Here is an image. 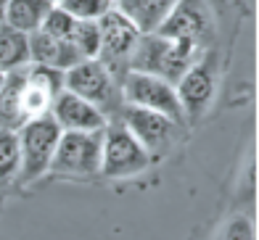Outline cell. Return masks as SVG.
<instances>
[{
	"instance_id": "6da1fadb",
	"label": "cell",
	"mask_w": 259,
	"mask_h": 240,
	"mask_svg": "<svg viewBox=\"0 0 259 240\" xmlns=\"http://www.w3.org/2000/svg\"><path fill=\"white\" fill-rule=\"evenodd\" d=\"M198 56H201V45L193 40H172L161 37L159 32H143L130 58V69L148 71L178 85V79Z\"/></svg>"
},
{
	"instance_id": "7a4b0ae2",
	"label": "cell",
	"mask_w": 259,
	"mask_h": 240,
	"mask_svg": "<svg viewBox=\"0 0 259 240\" xmlns=\"http://www.w3.org/2000/svg\"><path fill=\"white\" fill-rule=\"evenodd\" d=\"M19 137V185H29L34 179H40L48 174L53 153L61 137V127L56 124V119L51 114L32 116L16 129Z\"/></svg>"
},
{
	"instance_id": "3957f363",
	"label": "cell",
	"mask_w": 259,
	"mask_h": 240,
	"mask_svg": "<svg viewBox=\"0 0 259 240\" xmlns=\"http://www.w3.org/2000/svg\"><path fill=\"white\" fill-rule=\"evenodd\" d=\"M151 153L140 146L138 137L130 132L122 119L119 122H106L103 140H101V169L98 174L109 179H124L146 172L151 166Z\"/></svg>"
},
{
	"instance_id": "277c9868",
	"label": "cell",
	"mask_w": 259,
	"mask_h": 240,
	"mask_svg": "<svg viewBox=\"0 0 259 240\" xmlns=\"http://www.w3.org/2000/svg\"><path fill=\"white\" fill-rule=\"evenodd\" d=\"M64 87L82 95L85 101L96 103L98 109L111 119L114 114L122 111V87L109 69H106L98 58H82L72 69L64 71Z\"/></svg>"
},
{
	"instance_id": "5b68a950",
	"label": "cell",
	"mask_w": 259,
	"mask_h": 240,
	"mask_svg": "<svg viewBox=\"0 0 259 240\" xmlns=\"http://www.w3.org/2000/svg\"><path fill=\"white\" fill-rule=\"evenodd\" d=\"M98 32H101V45H98V61L122 82V77L130 71V58L140 40V32L119 8H109L98 19Z\"/></svg>"
},
{
	"instance_id": "8992f818",
	"label": "cell",
	"mask_w": 259,
	"mask_h": 240,
	"mask_svg": "<svg viewBox=\"0 0 259 240\" xmlns=\"http://www.w3.org/2000/svg\"><path fill=\"white\" fill-rule=\"evenodd\" d=\"M119 87H122V101L127 106H140V109L159 111L164 116L175 119L178 124L185 122V111H183L180 95H178V87H175L172 82L161 79L156 74H148V71L130 69L127 74L122 77Z\"/></svg>"
},
{
	"instance_id": "52a82bcc",
	"label": "cell",
	"mask_w": 259,
	"mask_h": 240,
	"mask_svg": "<svg viewBox=\"0 0 259 240\" xmlns=\"http://www.w3.org/2000/svg\"><path fill=\"white\" fill-rule=\"evenodd\" d=\"M101 140H103V129H96V132L61 129V137H58V146H56L48 172L64 174V177L98 174V169H101Z\"/></svg>"
},
{
	"instance_id": "ba28073f",
	"label": "cell",
	"mask_w": 259,
	"mask_h": 240,
	"mask_svg": "<svg viewBox=\"0 0 259 240\" xmlns=\"http://www.w3.org/2000/svg\"><path fill=\"white\" fill-rule=\"evenodd\" d=\"M122 124L133 132V135L138 137V142L143 146L151 159H159V156H164L169 148L175 137H178V132L183 124H178L175 119L164 116L159 111H151V109H140V106H122Z\"/></svg>"
},
{
	"instance_id": "9c48e42d",
	"label": "cell",
	"mask_w": 259,
	"mask_h": 240,
	"mask_svg": "<svg viewBox=\"0 0 259 240\" xmlns=\"http://www.w3.org/2000/svg\"><path fill=\"white\" fill-rule=\"evenodd\" d=\"M48 114L56 119V124L61 129H77V132H96V129H103L106 122H109L96 103L85 101L82 95L66 87L56 92Z\"/></svg>"
},
{
	"instance_id": "30bf717a",
	"label": "cell",
	"mask_w": 259,
	"mask_h": 240,
	"mask_svg": "<svg viewBox=\"0 0 259 240\" xmlns=\"http://www.w3.org/2000/svg\"><path fill=\"white\" fill-rule=\"evenodd\" d=\"M209 27V11L204 0H178L175 8L167 14L159 24V34L161 37H172V40H193L201 45V37Z\"/></svg>"
},
{
	"instance_id": "8fae6325",
	"label": "cell",
	"mask_w": 259,
	"mask_h": 240,
	"mask_svg": "<svg viewBox=\"0 0 259 240\" xmlns=\"http://www.w3.org/2000/svg\"><path fill=\"white\" fill-rule=\"evenodd\" d=\"M178 95L183 103L185 116L191 114L196 116L201 109H206V103L211 101V92H214V74H211L209 61H204L201 56L188 66V71L178 79Z\"/></svg>"
},
{
	"instance_id": "7c38bea8",
	"label": "cell",
	"mask_w": 259,
	"mask_h": 240,
	"mask_svg": "<svg viewBox=\"0 0 259 240\" xmlns=\"http://www.w3.org/2000/svg\"><path fill=\"white\" fill-rule=\"evenodd\" d=\"M77 61H82V58L69 40L53 37V34L42 29L29 32V64H42V66H53L58 71H66Z\"/></svg>"
},
{
	"instance_id": "4fadbf2b",
	"label": "cell",
	"mask_w": 259,
	"mask_h": 240,
	"mask_svg": "<svg viewBox=\"0 0 259 240\" xmlns=\"http://www.w3.org/2000/svg\"><path fill=\"white\" fill-rule=\"evenodd\" d=\"M27 66L16 69V71H6V79L0 85V127L3 129H19L27 122V114H24Z\"/></svg>"
},
{
	"instance_id": "5bb4252c",
	"label": "cell",
	"mask_w": 259,
	"mask_h": 240,
	"mask_svg": "<svg viewBox=\"0 0 259 240\" xmlns=\"http://www.w3.org/2000/svg\"><path fill=\"white\" fill-rule=\"evenodd\" d=\"M178 0H114V6L135 24L140 32H156Z\"/></svg>"
},
{
	"instance_id": "9a60e30c",
	"label": "cell",
	"mask_w": 259,
	"mask_h": 240,
	"mask_svg": "<svg viewBox=\"0 0 259 240\" xmlns=\"http://www.w3.org/2000/svg\"><path fill=\"white\" fill-rule=\"evenodd\" d=\"M51 6H53V0H8L3 24L29 34L34 29H40V24H42L45 14L51 11Z\"/></svg>"
},
{
	"instance_id": "2e32d148",
	"label": "cell",
	"mask_w": 259,
	"mask_h": 240,
	"mask_svg": "<svg viewBox=\"0 0 259 240\" xmlns=\"http://www.w3.org/2000/svg\"><path fill=\"white\" fill-rule=\"evenodd\" d=\"M29 64V34L0 24V69L16 71Z\"/></svg>"
},
{
	"instance_id": "e0dca14e",
	"label": "cell",
	"mask_w": 259,
	"mask_h": 240,
	"mask_svg": "<svg viewBox=\"0 0 259 240\" xmlns=\"http://www.w3.org/2000/svg\"><path fill=\"white\" fill-rule=\"evenodd\" d=\"M19 137L16 129L0 127V190L11 187L19 179Z\"/></svg>"
},
{
	"instance_id": "ac0fdd59",
	"label": "cell",
	"mask_w": 259,
	"mask_h": 240,
	"mask_svg": "<svg viewBox=\"0 0 259 240\" xmlns=\"http://www.w3.org/2000/svg\"><path fill=\"white\" fill-rule=\"evenodd\" d=\"M69 42L74 45V51L79 58H96L98 56V45H101V32H98V21H79L74 19V27L69 32Z\"/></svg>"
},
{
	"instance_id": "d6986e66",
	"label": "cell",
	"mask_w": 259,
	"mask_h": 240,
	"mask_svg": "<svg viewBox=\"0 0 259 240\" xmlns=\"http://www.w3.org/2000/svg\"><path fill=\"white\" fill-rule=\"evenodd\" d=\"M56 3L79 21H98L106 11L114 8V0H56Z\"/></svg>"
},
{
	"instance_id": "ffe728a7",
	"label": "cell",
	"mask_w": 259,
	"mask_h": 240,
	"mask_svg": "<svg viewBox=\"0 0 259 240\" xmlns=\"http://www.w3.org/2000/svg\"><path fill=\"white\" fill-rule=\"evenodd\" d=\"M72 27H74V16H69L58 3L51 6V11L45 14V19H42V24H40V29H42V32L53 34V37H61V40L69 37Z\"/></svg>"
},
{
	"instance_id": "44dd1931",
	"label": "cell",
	"mask_w": 259,
	"mask_h": 240,
	"mask_svg": "<svg viewBox=\"0 0 259 240\" xmlns=\"http://www.w3.org/2000/svg\"><path fill=\"white\" fill-rule=\"evenodd\" d=\"M225 237H238V240H251L254 237V227L246 222V219H235V222H230L228 227H225V232H222Z\"/></svg>"
},
{
	"instance_id": "7402d4cb",
	"label": "cell",
	"mask_w": 259,
	"mask_h": 240,
	"mask_svg": "<svg viewBox=\"0 0 259 240\" xmlns=\"http://www.w3.org/2000/svg\"><path fill=\"white\" fill-rule=\"evenodd\" d=\"M6 8H8V0H0V24L6 21Z\"/></svg>"
},
{
	"instance_id": "603a6c76",
	"label": "cell",
	"mask_w": 259,
	"mask_h": 240,
	"mask_svg": "<svg viewBox=\"0 0 259 240\" xmlns=\"http://www.w3.org/2000/svg\"><path fill=\"white\" fill-rule=\"evenodd\" d=\"M3 79H6V71H3V69H0V85H3Z\"/></svg>"
},
{
	"instance_id": "cb8c5ba5",
	"label": "cell",
	"mask_w": 259,
	"mask_h": 240,
	"mask_svg": "<svg viewBox=\"0 0 259 240\" xmlns=\"http://www.w3.org/2000/svg\"><path fill=\"white\" fill-rule=\"evenodd\" d=\"M53 3H56V0H53Z\"/></svg>"
}]
</instances>
